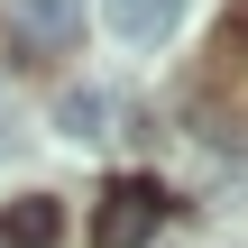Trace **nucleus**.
I'll return each mask as SVG.
<instances>
[{
    "mask_svg": "<svg viewBox=\"0 0 248 248\" xmlns=\"http://www.w3.org/2000/svg\"><path fill=\"white\" fill-rule=\"evenodd\" d=\"M156 212H166V193H156L147 175H120V184H101L92 239H101V248H147V239H156Z\"/></svg>",
    "mask_w": 248,
    "mask_h": 248,
    "instance_id": "obj_1",
    "label": "nucleus"
},
{
    "mask_svg": "<svg viewBox=\"0 0 248 248\" xmlns=\"http://www.w3.org/2000/svg\"><path fill=\"white\" fill-rule=\"evenodd\" d=\"M9 9V46L18 55H64L83 37V0H0Z\"/></svg>",
    "mask_w": 248,
    "mask_h": 248,
    "instance_id": "obj_2",
    "label": "nucleus"
},
{
    "mask_svg": "<svg viewBox=\"0 0 248 248\" xmlns=\"http://www.w3.org/2000/svg\"><path fill=\"white\" fill-rule=\"evenodd\" d=\"M0 239H9V248H55V239H64V212H55V193H18V202L0 212Z\"/></svg>",
    "mask_w": 248,
    "mask_h": 248,
    "instance_id": "obj_3",
    "label": "nucleus"
},
{
    "mask_svg": "<svg viewBox=\"0 0 248 248\" xmlns=\"http://www.w3.org/2000/svg\"><path fill=\"white\" fill-rule=\"evenodd\" d=\"M101 18L129 37V46H156V37H175V18H184V0H101Z\"/></svg>",
    "mask_w": 248,
    "mask_h": 248,
    "instance_id": "obj_4",
    "label": "nucleus"
},
{
    "mask_svg": "<svg viewBox=\"0 0 248 248\" xmlns=\"http://www.w3.org/2000/svg\"><path fill=\"white\" fill-rule=\"evenodd\" d=\"M101 120H110V92H92V83H74V92L55 101V129H64V138H101Z\"/></svg>",
    "mask_w": 248,
    "mask_h": 248,
    "instance_id": "obj_5",
    "label": "nucleus"
},
{
    "mask_svg": "<svg viewBox=\"0 0 248 248\" xmlns=\"http://www.w3.org/2000/svg\"><path fill=\"white\" fill-rule=\"evenodd\" d=\"M0 147H9V129H0Z\"/></svg>",
    "mask_w": 248,
    "mask_h": 248,
    "instance_id": "obj_6",
    "label": "nucleus"
}]
</instances>
